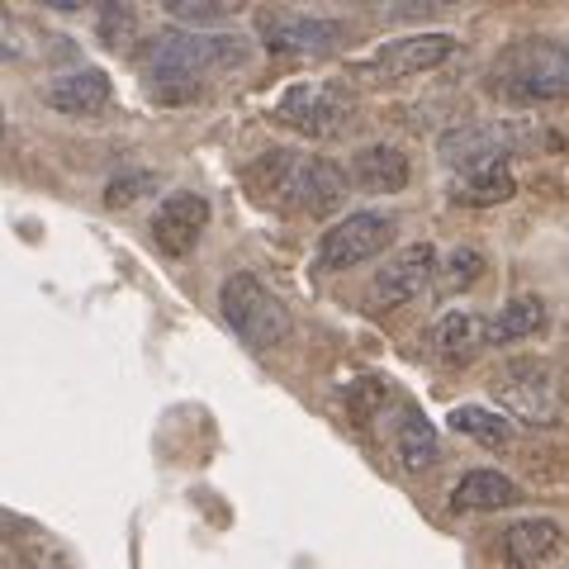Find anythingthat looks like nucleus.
I'll use <instances>...</instances> for the list:
<instances>
[{
    "label": "nucleus",
    "mask_w": 569,
    "mask_h": 569,
    "mask_svg": "<svg viewBox=\"0 0 569 569\" xmlns=\"http://www.w3.org/2000/svg\"><path fill=\"white\" fill-rule=\"evenodd\" d=\"M252 181L266 200H276L290 213H309V219H323V213L342 209L347 200V171L328 162V157H299V152H266L252 167Z\"/></svg>",
    "instance_id": "obj_1"
},
{
    "label": "nucleus",
    "mask_w": 569,
    "mask_h": 569,
    "mask_svg": "<svg viewBox=\"0 0 569 569\" xmlns=\"http://www.w3.org/2000/svg\"><path fill=\"white\" fill-rule=\"evenodd\" d=\"M238 39H204L194 29H167L157 33V43L148 52V86L157 100H190L194 86H200V71L204 67H219V62H238L242 52L233 48Z\"/></svg>",
    "instance_id": "obj_2"
},
{
    "label": "nucleus",
    "mask_w": 569,
    "mask_h": 569,
    "mask_svg": "<svg viewBox=\"0 0 569 569\" xmlns=\"http://www.w3.org/2000/svg\"><path fill=\"white\" fill-rule=\"evenodd\" d=\"M493 91L518 104H546L569 96V43L556 39H518L498 52Z\"/></svg>",
    "instance_id": "obj_3"
},
{
    "label": "nucleus",
    "mask_w": 569,
    "mask_h": 569,
    "mask_svg": "<svg viewBox=\"0 0 569 569\" xmlns=\"http://www.w3.org/2000/svg\"><path fill=\"white\" fill-rule=\"evenodd\" d=\"M219 313L252 351H271L290 337V309L252 271H233L219 284Z\"/></svg>",
    "instance_id": "obj_4"
},
{
    "label": "nucleus",
    "mask_w": 569,
    "mask_h": 569,
    "mask_svg": "<svg viewBox=\"0 0 569 569\" xmlns=\"http://www.w3.org/2000/svg\"><path fill=\"white\" fill-rule=\"evenodd\" d=\"M356 96L342 81H295L276 100V119L305 138H342L351 129Z\"/></svg>",
    "instance_id": "obj_5"
},
{
    "label": "nucleus",
    "mask_w": 569,
    "mask_h": 569,
    "mask_svg": "<svg viewBox=\"0 0 569 569\" xmlns=\"http://www.w3.org/2000/svg\"><path fill=\"white\" fill-rule=\"evenodd\" d=\"M493 399L508 408L518 422H550L556 418V370L537 356H508L493 370Z\"/></svg>",
    "instance_id": "obj_6"
},
{
    "label": "nucleus",
    "mask_w": 569,
    "mask_h": 569,
    "mask_svg": "<svg viewBox=\"0 0 569 569\" xmlns=\"http://www.w3.org/2000/svg\"><path fill=\"white\" fill-rule=\"evenodd\" d=\"M389 238H395V213L356 209L347 219H337L318 242V271H351V266L380 257Z\"/></svg>",
    "instance_id": "obj_7"
},
{
    "label": "nucleus",
    "mask_w": 569,
    "mask_h": 569,
    "mask_svg": "<svg viewBox=\"0 0 569 569\" xmlns=\"http://www.w3.org/2000/svg\"><path fill=\"white\" fill-rule=\"evenodd\" d=\"M456 52V33L437 29V33H403V39H389L380 43L370 58L361 62V77L370 81H408V77H422V71L441 67Z\"/></svg>",
    "instance_id": "obj_8"
},
{
    "label": "nucleus",
    "mask_w": 569,
    "mask_h": 569,
    "mask_svg": "<svg viewBox=\"0 0 569 569\" xmlns=\"http://www.w3.org/2000/svg\"><path fill=\"white\" fill-rule=\"evenodd\" d=\"M347 39L342 20L328 14H299V10H271L261 14V43L271 52H290V58H323Z\"/></svg>",
    "instance_id": "obj_9"
},
{
    "label": "nucleus",
    "mask_w": 569,
    "mask_h": 569,
    "mask_svg": "<svg viewBox=\"0 0 569 569\" xmlns=\"http://www.w3.org/2000/svg\"><path fill=\"white\" fill-rule=\"evenodd\" d=\"M508 142H512V129L508 123H460V129H447L437 142L441 162L451 171L470 176V171H485L493 162L508 157Z\"/></svg>",
    "instance_id": "obj_10"
},
{
    "label": "nucleus",
    "mask_w": 569,
    "mask_h": 569,
    "mask_svg": "<svg viewBox=\"0 0 569 569\" xmlns=\"http://www.w3.org/2000/svg\"><path fill=\"white\" fill-rule=\"evenodd\" d=\"M432 276H437V247L432 242H413V247H403V252H395L380 266L370 295H376L385 309H395V305L418 299L427 284H432Z\"/></svg>",
    "instance_id": "obj_11"
},
{
    "label": "nucleus",
    "mask_w": 569,
    "mask_h": 569,
    "mask_svg": "<svg viewBox=\"0 0 569 569\" xmlns=\"http://www.w3.org/2000/svg\"><path fill=\"white\" fill-rule=\"evenodd\" d=\"M204 223H209V200L204 194H167L162 204H157L152 213V242L162 247L167 257H186L194 242H200L204 233Z\"/></svg>",
    "instance_id": "obj_12"
},
{
    "label": "nucleus",
    "mask_w": 569,
    "mask_h": 569,
    "mask_svg": "<svg viewBox=\"0 0 569 569\" xmlns=\"http://www.w3.org/2000/svg\"><path fill=\"white\" fill-rule=\"evenodd\" d=\"M43 104H52L58 114H96L110 104V77L100 67H81L67 77H52L43 86Z\"/></svg>",
    "instance_id": "obj_13"
},
{
    "label": "nucleus",
    "mask_w": 569,
    "mask_h": 569,
    "mask_svg": "<svg viewBox=\"0 0 569 569\" xmlns=\"http://www.w3.org/2000/svg\"><path fill=\"white\" fill-rule=\"evenodd\" d=\"M437 356L447 366H466V361H475L485 347H493V323L485 313H470V309H456V313H447L437 323Z\"/></svg>",
    "instance_id": "obj_14"
},
{
    "label": "nucleus",
    "mask_w": 569,
    "mask_h": 569,
    "mask_svg": "<svg viewBox=\"0 0 569 569\" xmlns=\"http://www.w3.org/2000/svg\"><path fill=\"white\" fill-rule=\"evenodd\" d=\"M560 522H550V518H522V522H512L503 531V560L512 569H537L546 565L550 556L560 550Z\"/></svg>",
    "instance_id": "obj_15"
},
{
    "label": "nucleus",
    "mask_w": 569,
    "mask_h": 569,
    "mask_svg": "<svg viewBox=\"0 0 569 569\" xmlns=\"http://www.w3.org/2000/svg\"><path fill=\"white\" fill-rule=\"evenodd\" d=\"M522 498V489L512 485L508 475L498 470H470L460 475V485L451 489V503L466 508V512H489V508H512Z\"/></svg>",
    "instance_id": "obj_16"
},
{
    "label": "nucleus",
    "mask_w": 569,
    "mask_h": 569,
    "mask_svg": "<svg viewBox=\"0 0 569 569\" xmlns=\"http://www.w3.org/2000/svg\"><path fill=\"white\" fill-rule=\"evenodd\" d=\"M351 181L376 194H395L408 186V157L399 148H361L351 157Z\"/></svg>",
    "instance_id": "obj_17"
},
{
    "label": "nucleus",
    "mask_w": 569,
    "mask_h": 569,
    "mask_svg": "<svg viewBox=\"0 0 569 569\" xmlns=\"http://www.w3.org/2000/svg\"><path fill=\"white\" fill-rule=\"evenodd\" d=\"M518 194V176H512L508 162H493L485 171H470V176H456L451 186V200L456 204H470V209H489V204H503Z\"/></svg>",
    "instance_id": "obj_18"
},
{
    "label": "nucleus",
    "mask_w": 569,
    "mask_h": 569,
    "mask_svg": "<svg viewBox=\"0 0 569 569\" xmlns=\"http://www.w3.org/2000/svg\"><path fill=\"white\" fill-rule=\"evenodd\" d=\"M489 323H493V347L522 342V337H537L546 328V305L537 295H518V299H508L498 313H489Z\"/></svg>",
    "instance_id": "obj_19"
},
{
    "label": "nucleus",
    "mask_w": 569,
    "mask_h": 569,
    "mask_svg": "<svg viewBox=\"0 0 569 569\" xmlns=\"http://www.w3.org/2000/svg\"><path fill=\"white\" fill-rule=\"evenodd\" d=\"M395 447H399V460H403L408 470H427V466H437L441 437H437V427L418 413V408H403L399 432H395Z\"/></svg>",
    "instance_id": "obj_20"
},
{
    "label": "nucleus",
    "mask_w": 569,
    "mask_h": 569,
    "mask_svg": "<svg viewBox=\"0 0 569 569\" xmlns=\"http://www.w3.org/2000/svg\"><path fill=\"white\" fill-rule=\"evenodd\" d=\"M451 427H456L460 437H470V441H479V447H489V451H498V447H508V441H512V422L498 413V408L460 403L456 413H451Z\"/></svg>",
    "instance_id": "obj_21"
},
{
    "label": "nucleus",
    "mask_w": 569,
    "mask_h": 569,
    "mask_svg": "<svg viewBox=\"0 0 569 569\" xmlns=\"http://www.w3.org/2000/svg\"><path fill=\"white\" fill-rule=\"evenodd\" d=\"M167 10H171V20L190 24L194 33L204 24H228L238 14V6H219V0H167Z\"/></svg>",
    "instance_id": "obj_22"
},
{
    "label": "nucleus",
    "mask_w": 569,
    "mask_h": 569,
    "mask_svg": "<svg viewBox=\"0 0 569 569\" xmlns=\"http://www.w3.org/2000/svg\"><path fill=\"white\" fill-rule=\"evenodd\" d=\"M479 276H485V257H479L475 247H460V252H451V261H447V276H441V295L470 290Z\"/></svg>",
    "instance_id": "obj_23"
},
{
    "label": "nucleus",
    "mask_w": 569,
    "mask_h": 569,
    "mask_svg": "<svg viewBox=\"0 0 569 569\" xmlns=\"http://www.w3.org/2000/svg\"><path fill=\"white\" fill-rule=\"evenodd\" d=\"M96 33L110 48H123V43H133V33H138V14L129 6H104L100 10V20H96Z\"/></svg>",
    "instance_id": "obj_24"
},
{
    "label": "nucleus",
    "mask_w": 569,
    "mask_h": 569,
    "mask_svg": "<svg viewBox=\"0 0 569 569\" xmlns=\"http://www.w3.org/2000/svg\"><path fill=\"white\" fill-rule=\"evenodd\" d=\"M152 176H123V181H110V190H104V200L110 204H133L138 190H148Z\"/></svg>",
    "instance_id": "obj_25"
}]
</instances>
